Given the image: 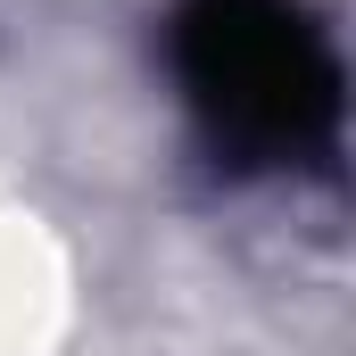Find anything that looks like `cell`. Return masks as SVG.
<instances>
[{"label": "cell", "mask_w": 356, "mask_h": 356, "mask_svg": "<svg viewBox=\"0 0 356 356\" xmlns=\"http://www.w3.org/2000/svg\"><path fill=\"white\" fill-rule=\"evenodd\" d=\"M175 58L191 108L241 158H307L340 124V58L298 0H191Z\"/></svg>", "instance_id": "1"}]
</instances>
